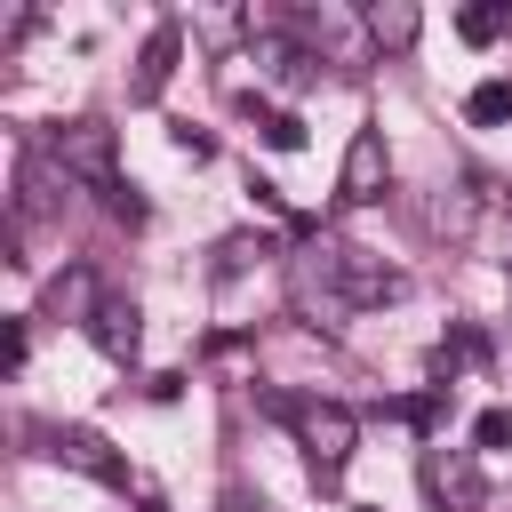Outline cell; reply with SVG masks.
<instances>
[{"mask_svg": "<svg viewBox=\"0 0 512 512\" xmlns=\"http://www.w3.org/2000/svg\"><path fill=\"white\" fill-rule=\"evenodd\" d=\"M296 296L312 304V296H328L336 312H376V304H400L408 296V272L400 264H384L376 248H352V240H304V256H296Z\"/></svg>", "mask_w": 512, "mask_h": 512, "instance_id": "6da1fadb", "label": "cell"}, {"mask_svg": "<svg viewBox=\"0 0 512 512\" xmlns=\"http://www.w3.org/2000/svg\"><path fill=\"white\" fill-rule=\"evenodd\" d=\"M272 416L304 440L312 480H320V488H336V480H344V464H352V448H360V416H352L344 400H320V392H272Z\"/></svg>", "mask_w": 512, "mask_h": 512, "instance_id": "7a4b0ae2", "label": "cell"}, {"mask_svg": "<svg viewBox=\"0 0 512 512\" xmlns=\"http://www.w3.org/2000/svg\"><path fill=\"white\" fill-rule=\"evenodd\" d=\"M48 152H56V168L80 176L88 192H104V200L120 192V136H112L104 120H88V112H80V120H56V128H48Z\"/></svg>", "mask_w": 512, "mask_h": 512, "instance_id": "3957f363", "label": "cell"}, {"mask_svg": "<svg viewBox=\"0 0 512 512\" xmlns=\"http://www.w3.org/2000/svg\"><path fill=\"white\" fill-rule=\"evenodd\" d=\"M416 480H424L432 512H488V480H480V456H472V448L424 440V456H416Z\"/></svg>", "mask_w": 512, "mask_h": 512, "instance_id": "277c9868", "label": "cell"}, {"mask_svg": "<svg viewBox=\"0 0 512 512\" xmlns=\"http://www.w3.org/2000/svg\"><path fill=\"white\" fill-rule=\"evenodd\" d=\"M32 440H40V456H56V464H72V472H88L104 488H128V456L104 432H88V424H32Z\"/></svg>", "mask_w": 512, "mask_h": 512, "instance_id": "5b68a950", "label": "cell"}, {"mask_svg": "<svg viewBox=\"0 0 512 512\" xmlns=\"http://www.w3.org/2000/svg\"><path fill=\"white\" fill-rule=\"evenodd\" d=\"M384 184H392V144H384V128H352L344 168H336V200H344V208H368V200H384Z\"/></svg>", "mask_w": 512, "mask_h": 512, "instance_id": "8992f818", "label": "cell"}, {"mask_svg": "<svg viewBox=\"0 0 512 512\" xmlns=\"http://www.w3.org/2000/svg\"><path fill=\"white\" fill-rule=\"evenodd\" d=\"M176 56H184V24H152V32H144V48H136V72H128V104H160V88H168Z\"/></svg>", "mask_w": 512, "mask_h": 512, "instance_id": "52a82bcc", "label": "cell"}, {"mask_svg": "<svg viewBox=\"0 0 512 512\" xmlns=\"http://www.w3.org/2000/svg\"><path fill=\"white\" fill-rule=\"evenodd\" d=\"M96 312H104V288H96L88 264H64V272L48 280V296H40V320H80V328H96Z\"/></svg>", "mask_w": 512, "mask_h": 512, "instance_id": "ba28073f", "label": "cell"}, {"mask_svg": "<svg viewBox=\"0 0 512 512\" xmlns=\"http://www.w3.org/2000/svg\"><path fill=\"white\" fill-rule=\"evenodd\" d=\"M56 192H64V168H56V152H24V160H16V208H8V224H32V216H48V208H56Z\"/></svg>", "mask_w": 512, "mask_h": 512, "instance_id": "9c48e42d", "label": "cell"}, {"mask_svg": "<svg viewBox=\"0 0 512 512\" xmlns=\"http://www.w3.org/2000/svg\"><path fill=\"white\" fill-rule=\"evenodd\" d=\"M360 32H368L384 56H408L416 32H424V8H416V0H368V8H360Z\"/></svg>", "mask_w": 512, "mask_h": 512, "instance_id": "30bf717a", "label": "cell"}, {"mask_svg": "<svg viewBox=\"0 0 512 512\" xmlns=\"http://www.w3.org/2000/svg\"><path fill=\"white\" fill-rule=\"evenodd\" d=\"M88 336H96V352H104V360H120V368H128V360H136V344H144V312H136V296H104V312H96V328H88Z\"/></svg>", "mask_w": 512, "mask_h": 512, "instance_id": "8fae6325", "label": "cell"}, {"mask_svg": "<svg viewBox=\"0 0 512 512\" xmlns=\"http://www.w3.org/2000/svg\"><path fill=\"white\" fill-rule=\"evenodd\" d=\"M472 224H480V176L440 184V192H432V232H440V240H472Z\"/></svg>", "mask_w": 512, "mask_h": 512, "instance_id": "7c38bea8", "label": "cell"}, {"mask_svg": "<svg viewBox=\"0 0 512 512\" xmlns=\"http://www.w3.org/2000/svg\"><path fill=\"white\" fill-rule=\"evenodd\" d=\"M472 360H488V336H480V328H456V336H440V344H432V384L448 392V384H456Z\"/></svg>", "mask_w": 512, "mask_h": 512, "instance_id": "4fadbf2b", "label": "cell"}, {"mask_svg": "<svg viewBox=\"0 0 512 512\" xmlns=\"http://www.w3.org/2000/svg\"><path fill=\"white\" fill-rule=\"evenodd\" d=\"M272 256H280L272 232H232V240L216 248V280H240V272H256V264H272Z\"/></svg>", "mask_w": 512, "mask_h": 512, "instance_id": "5bb4252c", "label": "cell"}, {"mask_svg": "<svg viewBox=\"0 0 512 512\" xmlns=\"http://www.w3.org/2000/svg\"><path fill=\"white\" fill-rule=\"evenodd\" d=\"M504 32H512V0H480V8H456V40L488 48V40H504Z\"/></svg>", "mask_w": 512, "mask_h": 512, "instance_id": "9a60e30c", "label": "cell"}, {"mask_svg": "<svg viewBox=\"0 0 512 512\" xmlns=\"http://www.w3.org/2000/svg\"><path fill=\"white\" fill-rule=\"evenodd\" d=\"M384 416H392V424H408V432H424V440H432V424H440V416H448V392H440V384H424V392H408V400H392V408H384Z\"/></svg>", "mask_w": 512, "mask_h": 512, "instance_id": "2e32d148", "label": "cell"}, {"mask_svg": "<svg viewBox=\"0 0 512 512\" xmlns=\"http://www.w3.org/2000/svg\"><path fill=\"white\" fill-rule=\"evenodd\" d=\"M464 120H472V128H496V120H512V80H480V88L464 96Z\"/></svg>", "mask_w": 512, "mask_h": 512, "instance_id": "e0dca14e", "label": "cell"}, {"mask_svg": "<svg viewBox=\"0 0 512 512\" xmlns=\"http://www.w3.org/2000/svg\"><path fill=\"white\" fill-rule=\"evenodd\" d=\"M256 136H264L272 152H296V144H304V120L280 112V104H256Z\"/></svg>", "mask_w": 512, "mask_h": 512, "instance_id": "ac0fdd59", "label": "cell"}, {"mask_svg": "<svg viewBox=\"0 0 512 512\" xmlns=\"http://www.w3.org/2000/svg\"><path fill=\"white\" fill-rule=\"evenodd\" d=\"M472 448H512V408H480L472 416Z\"/></svg>", "mask_w": 512, "mask_h": 512, "instance_id": "d6986e66", "label": "cell"}, {"mask_svg": "<svg viewBox=\"0 0 512 512\" xmlns=\"http://www.w3.org/2000/svg\"><path fill=\"white\" fill-rule=\"evenodd\" d=\"M24 352H32V336H24V320H8V336H0V368L16 376V368H24Z\"/></svg>", "mask_w": 512, "mask_h": 512, "instance_id": "ffe728a7", "label": "cell"}, {"mask_svg": "<svg viewBox=\"0 0 512 512\" xmlns=\"http://www.w3.org/2000/svg\"><path fill=\"white\" fill-rule=\"evenodd\" d=\"M176 152H184V160H208V152H216V136H208V128H192V120H184V128H176Z\"/></svg>", "mask_w": 512, "mask_h": 512, "instance_id": "44dd1931", "label": "cell"}, {"mask_svg": "<svg viewBox=\"0 0 512 512\" xmlns=\"http://www.w3.org/2000/svg\"><path fill=\"white\" fill-rule=\"evenodd\" d=\"M104 208H112V216H120V224H144V200H136V184H120V192H112V200H104Z\"/></svg>", "mask_w": 512, "mask_h": 512, "instance_id": "7402d4cb", "label": "cell"}, {"mask_svg": "<svg viewBox=\"0 0 512 512\" xmlns=\"http://www.w3.org/2000/svg\"><path fill=\"white\" fill-rule=\"evenodd\" d=\"M216 512H272L264 496H248V488H232V496H216Z\"/></svg>", "mask_w": 512, "mask_h": 512, "instance_id": "603a6c76", "label": "cell"}, {"mask_svg": "<svg viewBox=\"0 0 512 512\" xmlns=\"http://www.w3.org/2000/svg\"><path fill=\"white\" fill-rule=\"evenodd\" d=\"M360 512H376V504H360Z\"/></svg>", "mask_w": 512, "mask_h": 512, "instance_id": "cb8c5ba5", "label": "cell"}]
</instances>
